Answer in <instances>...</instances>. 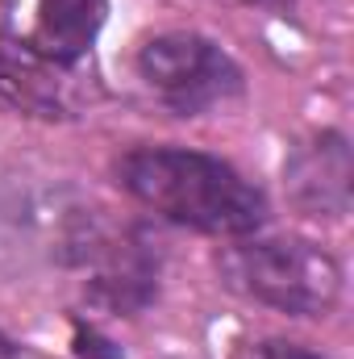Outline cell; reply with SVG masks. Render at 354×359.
Instances as JSON below:
<instances>
[{
    "instance_id": "1",
    "label": "cell",
    "mask_w": 354,
    "mask_h": 359,
    "mask_svg": "<svg viewBox=\"0 0 354 359\" xmlns=\"http://www.w3.org/2000/svg\"><path fill=\"white\" fill-rule=\"evenodd\" d=\"M117 184L159 217L200 234H250L267 222L263 192L229 163L183 151V147H138L117 159Z\"/></svg>"
},
{
    "instance_id": "2",
    "label": "cell",
    "mask_w": 354,
    "mask_h": 359,
    "mask_svg": "<svg viewBox=\"0 0 354 359\" xmlns=\"http://www.w3.org/2000/svg\"><path fill=\"white\" fill-rule=\"evenodd\" d=\"M225 288L292 318H325L342 297V268L309 238H255L217 255Z\"/></svg>"
},
{
    "instance_id": "3",
    "label": "cell",
    "mask_w": 354,
    "mask_h": 359,
    "mask_svg": "<svg viewBox=\"0 0 354 359\" xmlns=\"http://www.w3.org/2000/svg\"><path fill=\"white\" fill-rule=\"evenodd\" d=\"M138 72L179 117H196L242 92V67L200 34H159L138 50Z\"/></svg>"
},
{
    "instance_id": "4",
    "label": "cell",
    "mask_w": 354,
    "mask_h": 359,
    "mask_svg": "<svg viewBox=\"0 0 354 359\" xmlns=\"http://www.w3.org/2000/svg\"><path fill=\"white\" fill-rule=\"evenodd\" d=\"M351 180H354L351 142L334 130L300 142L283 163L288 196L309 217H342L351 209Z\"/></svg>"
},
{
    "instance_id": "5",
    "label": "cell",
    "mask_w": 354,
    "mask_h": 359,
    "mask_svg": "<svg viewBox=\"0 0 354 359\" xmlns=\"http://www.w3.org/2000/svg\"><path fill=\"white\" fill-rule=\"evenodd\" d=\"M0 104L21 117L59 121L71 117V96L59 76V63L0 29Z\"/></svg>"
},
{
    "instance_id": "6",
    "label": "cell",
    "mask_w": 354,
    "mask_h": 359,
    "mask_svg": "<svg viewBox=\"0 0 354 359\" xmlns=\"http://www.w3.org/2000/svg\"><path fill=\"white\" fill-rule=\"evenodd\" d=\"M108 4L104 0H42L38 8V29H34V50L46 55L50 63L67 67L80 55H88L104 25Z\"/></svg>"
},
{
    "instance_id": "7",
    "label": "cell",
    "mask_w": 354,
    "mask_h": 359,
    "mask_svg": "<svg viewBox=\"0 0 354 359\" xmlns=\"http://www.w3.org/2000/svg\"><path fill=\"white\" fill-rule=\"evenodd\" d=\"M76 355L80 359H121V351H117L104 334H96V330H80V334H76Z\"/></svg>"
},
{
    "instance_id": "8",
    "label": "cell",
    "mask_w": 354,
    "mask_h": 359,
    "mask_svg": "<svg viewBox=\"0 0 354 359\" xmlns=\"http://www.w3.org/2000/svg\"><path fill=\"white\" fill-rule=\"evenodd\" d=\"M250 359H321L313 355V351H304V347H296V343H259Z\"/></svg>"
},
{
    "instance_id": "9",
    "label": "cell",
    "mask_w": 354,
    "mask_h": 359,
    "mask_svg": "<svg viewBox=\"0 0 354 359\" xmlns=\"http://www.w3.org/2000/svg\"><path fill=\"white\" fill-rule=\"evenodd\" d=\"M0 359H21V355H17V347H13L4 334H0Z\"/></svg>"
}]
</instances>
